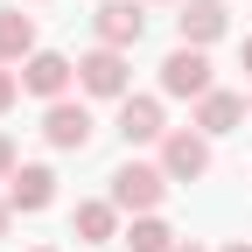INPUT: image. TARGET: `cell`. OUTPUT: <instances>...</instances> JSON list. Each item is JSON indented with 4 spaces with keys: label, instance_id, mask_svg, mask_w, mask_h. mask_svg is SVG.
<instances>
[{
    "label": "cell",
    "instance_id": "cell-2",
    "mask_svg": "<svg viewBox=\"0 0 252 252\" xmlns=\"http://www.w3.org/2000/svg\"><path fill=\"white\" fill-rule=\"evenodd\" d=\"M161 91H168V98H210V91H217V84H210V56L189 49V42L168 49V63H161Z\"/></svg>",
    "mask_w": 252,
    "mask_h": 252
},
{
    "label": "cell",
    "instance_id": "cell-12",
    "mask_svg": "<svg viewBox=\"0 0 252 252\" xmlns=\"http://www.w3.org/2000/svg\"><path fill=\"white\" fill-rule=\"evenodd\" d=\"M238 119H245V98H238V91H210V98H196V133H231Z\"/></svg>",
    "mask_w": 252,
    "mask_h": 252
},
{
    "label": "cell",
    "instance_id": "cell-11",
    "mask_svg": "<svg viewBox=\"0 0 252 252\" xmlns=\"http://www.w3.org/2000/svg\"><path fill=\"white\" fill-rule=\"evenodd\" d=\"M35 56V21L21 7H0V63H28Z\"/></svg>",
    "mask_w": 252,
    "mask_h": 252
},
{
    "label": "cell",
    "instance_id": "cell-20",
    "mask_svg": "<svg viewBox=\"0 0 252 252\" xmlns=\"http://www.w3.org/2000/svg\"><path fill=\"white\" fill-rule=\"evenodd\" d=\"M175 252H203V245H175Z\"/></svg>",
    "mask_w": 252,
    "mask_h": 252
},
{
    "label": "cell",
    "instance_id": "cell-13",
    "mask_svg": "<svg viewBox=\"0 0 252 252\" xmlns=\"http://www.w3.org/2000/svg\"><path fill=\"white\" fill-rule=\"evenodd\" d=\"M70 224H77L84 245H112V238H119V203H112V196H105V203H77Z\"/></svg>",
    "mask_w": 252,
    "mask_h": 252
},
{
    "label": "cell",
    "instance_id": "cell-18",
    "mask_svg": "<svg viewBox=\"0 0 252 252\" xmlns=\"http://www.w3.org/2000/svg\"><path fill=\"white\" fill-rule=\"evenodd\" d=\"M7 210H14V203H0V238H7Z\"/></svg>",
    "mask_w": 252,
    "mask_h": 252
},
{
    "label": "cell",
    "instance_id": "cell-16",
    "mask_svg": "<svg viewBox=\"0 0 252 252\" xmlns=\"http://www.w3.org/2000/svg\"><path fill=\"white\" fill-rule=\"evenodd\" d=\"M14 168H21V161H14V140H7V133H0V182H7Z\"/></svg>",
    "mask_w": 252,
    "mask_h": 252
},
{
    "label": "cell",
    "instance_id": "cell-10",
    "mask_svg": "<svg viewBox=\"0 0 252 252\" xmlns=\"http://www.w3.org/2000/svg\"><path fill=\"white\" fill-rule=\"evenodd\" d=\"M7 203H14V210H49V203H56V175L35 168V161L14 168V175H7Z\"/></svg>",
    "mask_w": 252,
    "mask_h": 252
},
{
    "label": "cell",
    "instance_id": "cell-3",
    "mask_svg": "<svg viewBox=\"0 0 252 252\" xmlns=\"http://www.w3.org/2000/svg\"><path fill=\"white\" fill-rule=\"evenodd\" d=\"M77 84L91 91V98H126V49H91V56H77Z\"/></svg>",
    "mask_w": 252,
    "mask_h": 252
},
{
    "label": "cell",
    "instance_id": "cell-8",
    "mask_svg": "<svg viewBox=\"0 0 252 252\" xmlns=\"http://www.w3.org/2000/svg\"><path fill=\"white\" fill-rule=\"evenodd\" d=\"M91 28H98V42H105V49H133V42L147 35V14L133 7V0H105L98 14H91Z\"/></svg>",
    "mask_w": 252,
    "mask_h": 252
},
{
    "label": "cell",
    "instance_id": "cell-17",
    "mask_svg": "<svg viewBox=\"0 0 252 252\" xmlns=\"http://www.w3.org/2000/svg\"><path fill=\"white\" fill-rule=\"evenodd\" d=\"M238 63H245V70H252V35H245V49H238Z\"/></svg>",
    "mask_w": 252,
    "mask_h": 252
},
{
    "label": "cell",
    "instance_id": "cell-21",
    "mask_svg": "<svg viewBox=\"0 0 252 252\" xmlns=\"http://www.w3.org/2000/svg\"><path fill=\"white\" fill-rule=\"evenodd\" d=\"M245 119H252V98H245Z\"/></svg>",
    "mask_w": 252,
    "mask_h": 252
},
{
    "label": "cell",
    "instance_id": "cell-1",
    "mask_svg": "<svg viewBox=\"0 0 252 252\" xmlns=\"http://www.w3.org/2000/svg\"><path fill=\"white\" fill-rule=\"evenodd\" d=\"M161 196H168V175H161V168H147V161H126V168H112V203H119V210L147 217Z\"/></svg>",
    "mask_w": 252,
    "mask_h": 252
},
{
    "label": "cell",
    "instance_id": "cell-6",
    "mask_svg": "<svg viewBox=\"0 0 252 252\" xmlns=\"http://www.w3.org/2000/svg\"><path fill=\"white\" fill-rule=\"evenodd\" d=\"M42 140L63 147V154H84V147H91V112L70 105V98H56V105L42 112Z\"/></svg>",
    "mask_w": 252,
    "mask_h": 252
},
{
    "label": "cell",
    "instance_id": "cell-19",
    "mask_svg": "<svg viewBox=\"0 0 252 252\" xmlns=\"http://www.w3.org/2000/svg\"><path fill=\"white\" fill-rule=\"evenodd\" d=\"M224 252H252V245H245V238H238V245H224Z\"/></svg>",
    "mask_w": 252,
    "mask_h": 252
},
{
    "label": "cell",
    "instance_id": "cell-14",
    "mask_svg": "<svg viewBox=\"0 0 252 252\" xmlns=\"http://www.w3.org/2000/svg\"><path fill=\"white\" fill-rule=\"evenodd\" d=\"M126 245H133V252H175V231L161 224V217H133V231H126Z\"/></svg>",
    "mask_w": 252,
    "mask_h": 252
},
{
    "label": "cell",
    "instance_id": "cell-9",
    "mask_svg": "<svg viewBox=\"0 0 252 252\" xmlns=\"http://www.w3.org/2000/svg\"><path fill=\"white\" fill-rule=\"evenodd\" d=\"M119 133H126V147L161 140L168 133V126H161V98H133V91H126V98H119Z\"/></svg>",
    "mask_w": 252,
    "mask_h": 252
},
{
    "label": "cell",
    "instance_id": "cell-7",
    "mask_svg": "<svg viewBox=\"0 0 252 252\" xmlns=\"http://www.w3.org/2000/svg\"><path fill=\"white\" fill-rule=\"evenodd\" d=\"M231 28V14H224V0H182V14H175V35L189 42V49H210L217 35Z\"/></svg>",
    "mask_w": 252,
    "mask_h": 252
},
{
    "label": "cell",
    "instance_id": "cell-4",
    "mask_svg": "<svg viewBox=\"0 0 252 252\" xmlns=\"http://www.w3.org/2000/svg\"><path fill=\"white\" fill-rule=\"evenodd\" d=\"M210 168V133H161V175L168 182H196Z\"/></svg>",
    "mask_w": 252,
    "mask_h": 252
},
{
    "label": "cell",
    "instance_id": "cell-15",
    "mask_svg": "<svg viewBox=\"0 0 252 252\" xmlns=\"http://www.w3.org/2000/svg\"><path fill=\"white\" fill-rule=\"evenodd\" d=\"M14 91H21V77L7 70V63H0V112H7V105H14Z\"/></svg>",
    "mask_w": 252,
    "mask_h": 252
},
{
    "label": "cell",
    "instance_id": "cell-5",
    "mask_svg": "<svg viewBox=\"0 0 252 252\" xmlns=\"http://www.w3.org/2000/svg\"><path fill=\"white\" fill-rule=\"evenodd\" d=\"M70 77H77V63L56 56V49H35V56L21 63V91H35V98H49V105L70 91Z\"/></svg>",
    "mask_w": 252,
    "mask_h": 252
},
{
    "label": "cell",
    "instance_id": "cell-22",
    "mask_svg": "<svg viewBox=\"0 0 252 252\" xmlns=\"http://www.w3.org/2000/svg\"><path fill=\"white\" fill-rule=\"evenodd\" d=\"M42 252H49V245H42Z\"/></svg>",
    "mask_w": 252,
    "mask_h": 252
}]
</instances>
